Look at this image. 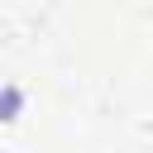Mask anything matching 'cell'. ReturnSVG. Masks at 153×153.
<instances>
[{"instance_id":"cell-1","label":"cell","mask_w":153,"mask_h":153,"mask_svg":"<svg viewBox=\"0 0 153 153\" xmlns=\"http://www.w3.org/2000/svg\"><path fill=\"white\" fill-rule=\"evenodd\" d=\"M19 110H24V86H19V81H5V86H0V120L14 124Z\"/></svg>"}]
</instances>
